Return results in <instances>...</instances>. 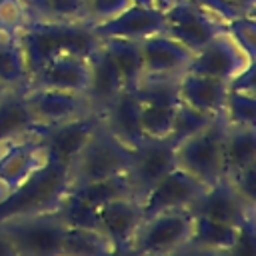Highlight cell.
I'll use <instances>...</instances> for the list:
<instances>
[{
	"label": "cell",
	"mask_w": 256,
	"mask_h": 256,
	"mask_svg": "<svg viewBox=\"0 0 256 256\" xmlns=\"http://www.w3.org/2000/svg\"><path fill=\"white\" fill-rule=\"evenodd\" d=\"M192 214H202L222 224L240 226L244 220L256 214V206H250L226 178L206 186L190 208Z\"/></svg>",
	"instance_id": "14"
},
{
	"label": "cell",
	"mask_w": 256,
	"mask_h": 256,
	"mask_svg": "<svg viewBox=\"0 0 256 256\" xmlns=\"http://www.w3.org/2000/svg\"><path fill=\"white\" fill-rule=\"evenodd\" d=\"M174 2H178V0H134V4H138V6L156 8V10H160V12L168 10V8H170Z\"/></svg>",
	"instance_id": "42"
},
{
	"label": "cell",
	"mask_w": 256,
	"mask_h": 256,
	"mask_svg": "<svg viewBox=\"0 0 256 256\" xmlns=\"http://www.w3.org/2000/svg\"><path fill=\"white\" fill-rule=\"evenodd\" d=\"M192 2L224 24L244 16H254V2L250 0H192Z\"/></svg>",
	"instance_id": "35"
},
{
	"label": "cell",
	"mask_w": 256,
	"mask_h": 256,
	"mask_svg": "<svg viewBox=\"0 0 256 256\" xmlns=\"http://www.w3.org/2000/svg\"><path fill=\"white\" fill-rule=\"evenodd\" d=\"M220 116V114H218ZM216 116H208L202 114L198 110H192L186 104H178L176 114H174V122H172V130H170V140L178 146L180 142H184L186 138L194 136L196 132H200L204 126H208Z\"/></svg>",
	"instance_id": "33"
},
{
	"label": "cell",
	"mask_w": 256,
	"mask_h": 256,
	"mask_svg": "<svg viewBox=\"0 0 256 256\" xmlns=\"http://www.w3.org/2000/svg\"><path fill=\"white\" fill-rule=\"evenodd\" d=\"M228 256H256V214L238 226Z\"/></svg>",
	"instance_id": "38"
},
{
	"label": "cell",
	"mask_w": 256,
	"mask_h": 256,
	"mask_svg": "<svg viewBox=\"0 0 256 256\" xmlns=\"http://www.w3.org/2000/svg\"><path fill=\"white\" fill-rule=\"evenodd\" d=\"M16 40L22 48L28 78L40 70L46 62L74 54L90 58L100 40L86 22H50V20H30L18 34Z\"/></svg>",
	"instance_id": "1"
},
{
	"label": "cell",
	"mask_w": 256,
	"mask_h": 256,
	"mask_svg": "<svg viewBox=\"0 0 256 256\" xmlns=\"http://www.w3.org/2000/svg\"><path fill=\"white\" fill-rule=\"evenodd\" d=\"M4 90H6V88H4V86H2V84H0V96H2V94H4Z\"/></svg>",
	"instance_id": "46"
},
{
	"label": "cell",
	"mask_w": 256,
	"mask_h": 256,
	"mask_svg": "<svg viewBox=\"0 0 256 256\" xmlns=\"http://www.w3.org/2000/svg\"><path fill=\"white\" fill-rule=\"evenodd\" d=\"M192 230L190 210H170L148 216L132 236V250L142 254H174L188 244Z\"/></svg>",
	"instance_id": "6"
},
{
	"label": "cell",
	"mask_w": 256,
	"mask_h": 256,
	"mask_svg": "<svg viewBox=\"0 0 256 256\" xmlns=\"http://www.w3.org/2000/svg\"><path fill=\"white\" fill-rule=\"evenodd\" d=\"M224 30V22L212 18L192 0H178L164 10V34L178 40L192 54Z\"/></svg>",
	"instance_id": "8"
},
{
	"label": "cell",
	"mask_w": 256,
	"mask_h": 256,
	"mask_svg": "<svg viewBox=\"0 0 256 256\" xmlns=\"http://www.w3.org/2000/svg\"><path fill=\"white\" fill-rule=\"evenodd\" d=\"M142 256H172V254H142Z\"/></svg>",
	"instance_id": "45"
},
{
	"label": "cell",
	"mask_w": 256,
	"mask_h": 256,
	"mask_svg": "<svg viewBox=\"0 0 256 256\" xmlns=\"http://www.w3.org/2000/svg\"><path fill=\"white\" fill-rule=\"evenodd\" d=\"M232 188L250 204V206H256V164L240 170L238 174L226 178Z\"/></svg>",
	"instance_id": "40"
},
{
	"label": "cell",
	"mask_w": 256,
	"mask_h": 256,
	"mask_svg": "<svg viewBox=\"0 0 256 256\" xmlns=\"http://www.w3.org/2000/svg\"><path fill=\"white\" fill-rule=\"evenodd\" d=\"M98 210V232L112 246H130L132 236L144 220L140 200L136 196H126L112 200Z\"/></svg>",
	"instance_id": "17"
},
{
	"label": "cell",
	"mask_w": 256,
	"mask_h": 256,
	"mask_svg": "<svg viewBox=\"0 0 256 256\" xmlns=\"http://www.w3.org/2000/svg\"><path fill=\"white\" fill-rule=\"evenodd\" d=\"M38 130V124L26 104L24 90H4L0 96V144L22 138Z\"/></svg>",
	"instance_id": "23"
},
{
	"label": "cell",
	"mask_w": 256,
	"mask_h": 256,
	"mask_svg": "<svg viewBox=\"0 0 256 256\" xmlns=\"http://www.w3.org/2000/svg\"><path fill=\"white\" fill-rule=\"evenodd\" d=\"M256 164V126L226 124L222 140V178Z\"/></svg>",
	"instance_id": "22"
},
{
	"label": "cell",
	"mask_w": 256,
	"mask_h": 256,
	"mask_svg": "<svg viewBox=\"0 0 256 256\" xmlns=\"http://www.w3.org/2000/svg\"><path fill=\"white\" fill-rule=\"evenodd\" d=\"M0 84L6 90H24L28 84V68L16 36L0 40Z\"/></svg>",
	"instance_id": "29"
},
{
	"label": "cell",
	"mask_w": 256,
	"mask_h": 256,
	"mask_svg": "<svg viewBox=\"0 0 256 256\" xmlns=\"http://www.w3.org/2000/svg\"><path fill=\"white\" fill-rule=\"evenodd\" d=\"M0 256H18L12 240L6 236V232L0 228Z\"/></svg>",
	"instance_id": "43"
},
{
	"label": "cell",
	"mask_w": 256,
	"mask_h": 256,
	"mask_svg": "<svg viewBox=\"0 0 256 256\" xmlns=\"http://www.w3.org/2000/svg\"><path fill=\"white\" fill-rule=\"evenodd\" d=\"M178 82L180 74H144L132 90L140 104L178 106Z\"/></svg>",
	"instance_id": "25"
},
{
	"label": "cell",
	"mask_w": 256,
	"mask_h": 256,
	"mask_svg": "<svg viewBox=\"0 0 256 256\" xmlns=\"http://www.w3.org/2000/svg\"><path fill=\"white\" fill-rule=\"evenodd\" d=\"M250 2H254V0H250Z\"/></svg>",
	"instance_id": "48"
},
{
	"label": "cell",
	"mask_w": 256,
	"mask_h": 256,
	"mask_svg": "<svg viewBox=\"0 0 256 256\" xmlns=\"http://www.w3.org/2000/svg\"><path fill=\"white\" fill-rule=\"evenodd\" d=\"M178 106L140 104V126L144 138H166L170 136L174 114Z\"/></svg>",
	"instance_id": "32"
},
{
	"label": "cell",
	"mask_w": 256,
	"mask_h": 256,
	"mask_svg": "<svg viewBox=\"0 0 256 256\" xmlns=\"http://www.w3.org/2000/svg\"><path fill=\"white\" fill-rule=\"evenodd\" d=\"M238 228L230 224H222L202 214H192V230H190V246L210 248V250H230L234 244Z\"/></svg>",
	"instance_id": "26"
},
{
	"label": "cell",
	"mask_w": 256,
	"mask_h": 256,
	"mask_svg": "<svg viewBox=\"0 0 256 256\" xmlns=\"http://www.w3.org/2000/svg\"><path fill=\"white\" fill-rule=\"evenodd\" d=\"M60 256H64V254H60Z\"/></svg>",
	"instance_id": "47"
},
{
	"label": "cell",
	"mask_w": 256,
	"mask_h": 256,
	"mask_svg": "<svg viewBox=\"0 0 256 256\" xmlns=\"http://www.w3.org/2000/svg\"><path fill=\"white\" fill-rule=\"evenodd\" d=\"M70 190L76 192L80 198H84L94 208H100V206H104L112 200H118V198L134 196V188H132V182H130L128 174L100 178V180H94V182H88V184L74 186Z\"/></svg>",
	"instance_id": "28"
},
{
	"label": "cell",
	"mask_w": 256,
	"mask_h": 256,
	"mask_svg": "<svg viewBox=\"0 0 256 256\" xmlns=\"http://www.w3.org/2000/svg\"><path fill=\"white\" fill-rule=\"evenodd\" d=\"M54 210L68 228H94V230H98V210L94 206H90L84 198H80L72 190H68L60 198V202Z\"/></svg>",
	"instance_id": "31"
},
{
	"label": "cell",
	"mask_w": 256,
	"mask_h": 256,
	"mask_svg": "<svg viewBox=\"0 0 256 256\" xmlns=\"http://www.w3.org/2000/svg\"><path fill=\"white\" fill-rule=\"evenodd\" d=\"M88 78H90L88 58L64 54V56H58V58L46 62L40 70H36L28 78L26 88H44V90L86 94Z\"/></svg>",
	"instance_id": "15"
},
{
	"label": "cell",
	"mask_w": 256,
	"mask_h": 256,
	"mask_svg": "<svg viewBox=\"0 0 256 256\" xmlns=\"http://www.w3.org/2000/svg\"><path fill=\"white\" fill-rule=\"evenodd\" d=\"M92 32L98 40L104 38H126V40H144L152 34L164 32V12L156 8H146L132 4L122 14L104 20L92 26Z\"/></svg>",
	"instance_id": "16"
},
{
	"label": "cell",
	"mask_w": 256,
	"mask_h": 256,
	"mask_svg": "<svg viewBox=\"0 0 256 256\" xmlns=\"http://www.w3.org/2000/svg\"><path fill=\"white\" fill-rule=\"evenodd\" d=\"M140 52L144 74H182L192 60V52L164 32L140 40Z\"/></svg>",
	"instance_id": "18"
},
{
	"label": "cell",
	"mask_w": 256,
	"mask_h": 256,
	"mask_svg": "<svg viewBox=\"0 0 256 256\" xmlns=\"http://www.w3.org/2000/svg\"><path fill=\"white\" fill-rule=\"evenodd\" d=\"M90 66V78H88V88H86V98L96 114H100L126 86L124 80L114 66V62L108 58V54L102 50L98 44L96 52L88 58Z\"/></svg>",
	"instance_id": "21"
},
{
	"label": "cell",
	"mask_w": 256,
	"mask_h": 256,
	"mask_svg": "<svg viewBox=\"0 0 256 256\" xmlns=\"http://www.w3.org/2000/svg\"><path fill=\"white\" fill-rule=\"evenodd\" d=\"M24 2L30 20L88 24V0H24Z\"/></svg>",
	"instance_id": "27"
},
{
	"label": "cell",
	"mask_w": 256,
	"mask_h": 256,
	"mask_svg": "<svg viewBox=\"0 0 256 256\" xmlns=\"http://www.w3.org/2000/svg\"><path fill=\"white\" fill-rule=\"evenodd\" d=\"M172 256H228V250H210V248H198V246H182Z\"/></svg>",
	"instance_id": "41"
},
{
	"label": "cell",
	"mask_w": 256,
	"mask_h": 256,
	"mask_svg": "<svg viewBox=\"0 0 256 256\" xmlns=\"http://www.w3.org/2000/svg\"><path fill=\"white\" fill-rule=\"evenodd\" d=\"M222 116L234 126H256V94L228 90Z\"/></svg>",
	"instance_id": "34"
},
{
	"label": "cell",
	"mask_w": 256,
	"mask_h": 256,
	"mask_svg": "<svg viewBox=\"0 0 256 256\" xmlns=\"http://www.w3.org/2000/svg\"><path fill=\"white\" fill-rule=\"evenodd\" d=\"M178 96L180 104H186L192 110H198L208 116H218L222 114L226 104L228 82L192 72H182L178 82Z\"/></svg>",
	"instance_id": "20"
},
{
	"label": "cell",
	"mask_w": 256,
	"mask_h": 256,
	"mask_svg": "<svg viewBox=\"0 0 256 256\" xmlns=\"http://www.w3.org/2000/svg\"><path fill=\"white\" fill-rule=\"evenodd\" d=\"M98 122H100V114L88 112L84 116L60 122V124L38 126L36 136L40 140V146H42L46 158L54 160L58 164H64L70 170L72 162L76 160V156L80 154V150L84 148L88 138L92 136Z\"/></svg>",
	"instance_id": "9"
},
{
	"label": "cell",
	"mask_w": 256,
	"mask_h": 256,
	"mask_svg": "<svg viewBox=\"0 0 256 256\" xmlns=\"http://www.w3.org/2000/svg\"><path fill=\"white\" fill-rule=\"evenodd\" d=\"M18 256H60L66 224L56 210L14 216L0 222Z\"/></svg>",
	"instance_id": "4"
},
{
	"label": "cell",
	"mask_w": 256,
	"mask_h": 256,
	"mask_svg": "<svg viewBox=\"0 0 256 256\" xmlns=\"http://www.w3.org/2000/svg\"><path fill=\"white\" fill-rule=\"evenodd\" d=\"M24 98L38 126H52L94 112L88 98L76 92L24 88Z\"/></svg>",
	"instance_id": "13"
},
{
	"label": "cell",
	"mask_w": 256,
	"mask_h": 256,
	"mask_svg": "<svg viewBox=\"0 0 256 256\" xmlns=\"http://www.w3.org/2000/svg\"><path fill=\"white\" fill-rule=\"evenodd\" d=\"M102 50L108 54V58L114 62L118 68L124 86L134 88L136 82L142 78V52H140V42L136 40H126V38H104L100 40Z\"/></svg>",
	"instance_id": "24"
},
{
	"label": "cell",
	"mask_w": 256,
	"mask_h": 256,
	"mask_svg": "<svg viewBox=\"0 0 256 256\" xmlns=\"http://www.w3.org/2000/svg\"><path fill=\"white\" fill-rule=\"evenodd\" d=\"M226 118L220 114L208 126L176 146V166L186 170L204 186L222 178V140Z\"/></svg>",
	"instance_id": "5"
},
{
	"label": "cell",
	"mask_w": 256,
	"mask_h": 256,
	"mask_svg": "<svg viewBox=\"0 0 256 256\" xmlns=\"http://www.w3.org/2000/svg\"><path fill=\"white\" fill-rule=\"evenodd\" d=\"M102 256H138V254L132 250V246H112L110 244V248Z\"/></svg>",
	"instance_id": "44"
},
{
	"label": "cell",
	"mask_w": 256,
	"mask_h": 256,
	"mask_svg": "<svg viewBox=\"0 0 256 256\" xmlns=\"http://www.w3.org/2000/svg\"><path fill=\"white\" fill-rule=\"evenodd\" d=\"M204 188L206 186L202 182L176 166L138 198L142 214L144 218H148L170 210H190Z\"/></svg>",
	"instance_id": "10"
},
{
	"label": "cell",
	"mask_w": 256,
	"mask_h": 256,
	"mask_svg": "<svg viewBox=\"0 0 256 256\" xmlns=\"http://www.w3.org/2000/svg\"><path fill=\"white\" fill-rule=\"evenodd\" d=\"M172 168H176V144L168 136L144 138L142 144L132 148V162L128 168V178L132 182L134 196L140 198Z\"/></svg>",
	"instance_id": "11"
},
{
	"label": "cell",
	"mask_w": 256,
	"mask_h": 256,
	"mask_svg": "<svg viewBox=\"0 0 256 256\" xmlns=\"http://www.w3.org/2000/svg\"><path fill=\"white\" fill-rule=\"evenodd\" d=\"M100 120L126 146L136 148L144 142V132L140 126V102L132 88H124L100 112Z\"/></svg>",
	"instance_id": "19"
},
{
	"label": "cell",
	"mask_w": 256,
	"mask_h": 256,
	"mask_svg": "<svg viewBox=\"0 0 256 256\" xmlns=\"http://www.w3.org/2000/svg\"><path fill=\"white\" fill-rule=\"evenodd\" d=\"M110 242L94 228H68L62 240L64 256H102Z\"/></svg>",
	"instance_id": "30"
},
{
	"label": "cell",
	"mask_w": 256,
	"mask_h": 256,
	"mask_svg": "<svg viewBox=\"0 0 256 256\" xmlns=\"http://www.w3.org/2000/svg\"><path fill=\"white\" fill-rule=\"evenodd\" d=\"M130 162L132 148L120 142L100 120L70 166V188L108 176L128 174Z\"/></svg>",
	"instance_id": "3"
},
{
	"label": "cell",
	"mask_w": 256,
	"mask_h": 256,
	"mask_svg": "<svg viewBox=\"0 0 256 256\" xmlns=\"http://www.w3.org/2000/svg\"><path fill=\"white\" fill-rule=\"evenodd\" d=\"M30 22L24 0H0V40L14 38Z\"/></svg>",
	"instance_id": "36"
},
{
	"label": "cell",
	"mask_w": 256,
	"mask_h": 256,
	"mask_svg": "<svg viewBox=\"0 0 256 256\" xmlns=\"http://www.w3.org/2000/svg\"><path fill=\"white\" fill-rule=\"evenodd\" d=\"M70 188V170L64 164L48 160L32 172L20 186L0 200V222L36 212L54 210Z\"/></svg>",
	"instance_id": "2"
},
{
	"label": "cell",
	"mask_w": 256,
	"mask_h": 256,
	"mask_svg": "<svg viewBox=\"0 0 256 256\" xmlns=\"http://www.w3.org/2000/svg\"><path fill=\"white\" fill-rule=\"evenodd\" d=\"M254 62L256 60L232 38V34L224 30L192 54V60L184 72L230 82Z\"/></svg>",
	"instance_id": "7"
},
{
	"label": "cell",
	"mask_w": 256,
	"mask_h": 256,
	"mask_svg": "<svg viewBox=\"0 0 256 256\" xmlns=\"http://www.w3.org/2000/svg\"><path fill=\"white\" fill-rule=\"evenodd\" d=\"M132 4L134 0H88V24L94 26L104 20H110L122 14Z\"/></svg>",
	"instance_id": "39"
},
{
	"label": "cell",
	"mask_w": 256,
	"mask_h": 256,
	"mask_svg": "<svg viewBox=\"0 0 256 256\" xmlns=\"http://www.w3.org/2000/svg\"><path fill=\"white\" fill-rule=\"evenodd\" d=\"M46 162L36 132L0 144V200Z\"/></svg>",
	"instance_id": "12"
},
{
	"label": "cell",
	"mask_w": 256,
	"mask_h": 256,
	"mask_svg": "<svg viewBox=\"0 0 256 256\" xmlns=\"http://www.w3.org/2000/svg\"><path fill=\"white\" fill-rule=\"evenodd\" d=\"M226 30L256 60V22H254V16H244V18L232 20L226 24Z\"/></svg>",
	"instance_id": "37"
}]
</instances>
